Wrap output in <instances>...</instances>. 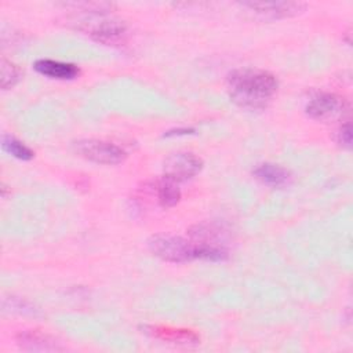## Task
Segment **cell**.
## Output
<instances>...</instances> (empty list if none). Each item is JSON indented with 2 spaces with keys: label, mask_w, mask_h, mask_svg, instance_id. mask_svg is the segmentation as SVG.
I'll list each match as a JSON object with an SVG mask.
<instances>
[{
  "label": "cell",
  "mask_w": 353,
  "mask_h": 353,
  "mask_svg": "<svg viewBox=\"0 0 353 353\" xmlns=\"http://www.w3.org/2000/svg\"><path fill=\"white\" fill-rule=\"evenodd\" d=\"M0 76H1V88L10 90L21 80V69L11 61L1 58L0 61Z\"/></svg>",
  "instance_id": "obj_16"
},
{
  "label": "cell",
  "mask_w": 353,
  "mask_h": 353,
  "mask_svg": "<svg viewBox=\"0 0 353 353\" xmlns=\"http://www.w3.org/2000/svg\"><path fill=\"white\" fill-rule=\"evenodd\" d=\"M149 251L165 262L185 263L197 259V244L174 234H154L148 240Z\"/></svg>",
  "instance_id": "obj_2"
},
{
  "label": "cell",
  "mask_w": 353,
  "mask_h": 353,
  "mask_svg": "<svg viewBox=\"0 0 353 353\" xmlns=\"http://www.w3.org/2000/svg\"><path fill=\"white\" fill-rule=\"evenodd\" d=\"M33 68L40 74L57 80H73L80 73V69L76 65L54 59H37Z\"/></svg>",
  "instance_id": "obj_11"
},
{
  "label": "cell",
  "mask_w": 353,
  "mask_h": 353,
  "mask_svg": "<svg viewBox=\"0 0 353 353\" xmlns=\"http://www.w3.org/2000/svg\"><path fill=\"white\" fill-rule=\"evenodd\" d=\"M203 160L192 152H176L163 161V176L181 183L194 178L203 170Z\"/></svg>",
  "instance_id": "obj_5"
},
{
  "label": "cell",
  "mask_w": 353,
  "mask_h": 353,
  "mask_svg": "<svg viewBox=\"0 0 353 353\" xmlns=\"http://www.w3.org/2000/svg\"><path fill=\"white\" fill-rule=\"evenodd\" d=\"M1 146L7 153H10L11 156H14L18 160L28 161L34 157V152L30 148H28L23 142L18 141L17 138H14L8 134H4L1 137Z\"/></svg>",
  "instance_id": "obj_14"
},
{
  "label": "cell",
  "mask_w": 353,
  "mask_h": 353,
  "mask_svg": "<svg viewBox=\"0 0 353 353\" xmlns=\"http://www.w3.org/2000/svg\"><path fill=\"white\" fill-rule=\"evenodd\" d=\"M3 310L10 313H18L23 316H39V309H36L33 305H30L28 301L17 296H7L3 298Z\"/></svg>",
  "instance_id": "obj_15"
},
{
  "label": "cell",
  "mask_w": 353,
  "mask_h": 353,
  "mask_svg": "<svg viewBox=\"0 0 353 353\" xmlns=\"http://www.w3.org/2000/svg\"><path fill=\"white\" fill-rule=\"evenodd\" d=\"M306 114L310 119L328 121L343 117L347 112V102L343 97L332 92L316 94L306 105Z\"/></svg>",
  "instance_id": "obj_6"
},
{
  "label": "cell",
  "mask_w": 353,
  "mask_h": 353,
  "mask_svg": "<svg viewBox=\"0 0 353 353\" xmlns=\"http://www.w3.org/2000/svg\"><path fill=\"white\" fill-rule=\"evenodd\" d=\"M252 175L259 182L270 188H284L291 182V178H292L291 172L287 168L273 163L258 164L252 170Z\"/></svg>",
  "instance_id": "obj_10"
},
{
  "label": "cell",
  "mask_w": 353,
  "mask_h": 353,
  "mask_svg": "<svg viewBox=\"0 0 353 353\" xmlns=\"http://www.w3.org/2000/svg\"><path fill=\"white\" fill-rule=\"evenodd\" d=\"M73 150L80 157L105 165L120 164L127 159V152L109 141L102 139H79L73 142Z\"/></svg>",
  "instance_id": "obj_4"
},
{
  "label": "cell",
  "mask_w": 353,
  "mask_h": 353,
  "mask_svg": "<svg viewBox=\"0 0 353 353\" xmlns=\"http://www.w3.org/2000/svg\"><path fill=\"white\" fill-rule=\"evenodd\" d=\"M336 141L342 148L350 149V146H352V125L349 121L339 127Z\"/></svg>",
  "instance_id": "obj_17"
},
{
  "label": "cell",
  "mask_w": 353,
  "mask_h": 353,
  "mask_svg": "<svg viewBox=\"0 0 353 353\" xmlns=\"http://www.w3.org/2000/svg\"><path fill=\"white\" fill-rule=\"evenodd\" d=\"M279 88L277 77L263 69L241 68L226 77V90L232 102L248 110L268 108Z\"/></svg>",
  "instance_id": "obj_1"
},
{
  "label": "cell",
  "mask_w": 353,
  "mask_h": 353,
  "mask_svg": "<svg viewBox=\"0 0 353 353\" xmlns=\"http://www.w3.org/2000/svg\"><path fill=\"white\" fill-rule=\"evenodd\" d=\"M243 7L255 12L265 19H284L302 14L306 10V4L302 1H263L250 0L243 1Z\"/></svg>",
  "instance_id": "obj_7"
},
{
  "label": "cell",
  "mask_w": 353,
  "mask_h": 353,
  "mask_svg": "<svg viewBox=\"0 0 353 353\" xmlns=\"http://www.w3.org/2000/svg\"><path fill=\"white\" fill-rule=\"evenodd\" d=\"M153 192H156L157 203L163 208H171L176 205L181 200V190L178 188V183L165 176L154 181Z\"/></svg>",
  "instance_id": "obj_13"
},
{
  "label": "cell",
  "mask_w": 353,
  "mask_h": 353,
  "mask_svg": "<svg viewBox=\"0 0 353 353\" xmlns=\"http://www.w3.org/2000/svg\"><path fill=\"white\" fill-rule=\"evenodd\" d=\"M17 343L21 349L29 352H57L62 350L55 338L40 330H26L17 335Z\"/></svg>",
  "instance_id": "obj_8"
},
{
  "label": "cell",
  "mask_w": 353,
  "mask_h": 353,
  "mask_svg": "<svg viewBox=\"0 0 353 353\" xmlns=\"http://www.w3.org/2000/svg\"><path fill=\"white\" fill-rule=\"evenodd\" d=\"M90 18L83 22L80 29L92 40L105 46H120L127 40V25L105 12L88 14Z\"/></svg>",
  "instance_id": "obj_3"
},
{
  "label": "cell",
  "mask_w": 353,
  "mask_h": 353,
  "mask_svg": "<svg viewBox=\"0 0 353 353\" xmlns=\"http://www.w3.org/2000/svg\"><path fill=\"white\" fill-rule=\"evenodd\" d=\"M188 233H189L192 241H194L197 244L223 247V244L221 243V241H223V230L219 225L210 223V222L197 223V225L192 226Z\"/></svg>",
  "instance_id": "obj_12"
},
{
  "label": "cell",
  "mask_w": 353,
  "mask_h": 353,
  "mask_svg": "<svg viewBox=\"0 0 353 353\" xmlns=\"http://www.w3.org/2000/svg\"><path fill=\"white\" fill-rule=\"evenodd\" d=\"M189 134H194L193 128H174L170 130L164 134V137H176V135H189Z\"/></svg>",
  "instance_id": "obj_18"
},
{
  "label": "cell",
  "mask_w": 353,
  "mask_h": 353,
  "mask_svg": "<svg viewBox=\"0 0 353 353\" xmlns=\"http://www.w3.org/2000/svg\"><path fill=\"white\" fill-rule=\"evenodd\" d=\"M143 332L161 339L164 342H171V343H178V345H194L199 343L200 336L186 328H174V327H164V325H145Z\"/></svg>",
  "instance_id": "obj_9"
}]
</instances>
